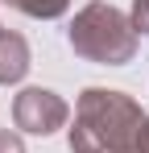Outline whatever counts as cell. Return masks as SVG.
<instances>
[{
  "instance_id": "obj_2",
  "label": "cell",
  "mask_w": 149,
  "mask_h": 153,
  "mask_svg": "<svg viewBox=\"0 0 149 153\" xmlns=\"http://www.w3.org/2000/svg\"><path fill=\"white\" fill-rule=\"evenodd\" d=\"M66 42L79 58L95 62V66H124L133 62L137 54V29H133V17L108 4V0H91L74 13L71 29H66Z\"/></svg>"
},
{
  "instance_id": "obj_4",
  "label": "cell",
  "mask_w": 149,
  "mask_h": 153,
  "mask_svg": "<svg viewBox=\"0 0 149 153\" xmlns=\"http://www.w3.org/2000/svg\"><path fill=\"white\" fill-rule=\"evenodd\" d=\"M33 66L29 58V42L13 29H0V83H21Z\"/></svg>"
},
{
  "instance_id": "obj_5",
  "label": "cell",
  "mask_w": 149,
  "mask_h": 153,
  "mask_svg": "<svg viewBox=\"0 0 149 153\" xmlns=\"http://www.w3.org/2000/svg\"><path fill=\"white\" fill-rule=\"evenodd\" d=\"M8 8H17L25 17H37V21H54L71 8V0H4Z\"/></svg>"
},
{
  "instance_id": "obj_6",
  "label": "cell",
  "mask_w": 149,
  "mask_h": 153,
  "mask_svg": "<svg viewBox=\"0 0 149 153\" xmlns=\"http://www.w3.org/2000/svg\"><path fill=\"white\" fill-rule=\"evenodd\" d=\"M116 153H149V116L133 128V132H128V141H124Z\"/></svg>"
},
{
  "instance_id": "obj_7",
  "label": "cell",
  "mask_w": 149,
  "mask_h": 153,
  "mask_svg": "<svg viewBox=\"0 0 149 153\" xmlns=\"http://www.w3.org/2000/svg\"><path fill=\"white\" fill-rule=\"evenodd\" d=\"M128 17H133V29H137V37H141V33L149 37V0H133V13H128Z\"/></svg>"
},
{
  "instance_id": "obj_1",
  "label": "cell",
  "mask_w": 149,
  "mask_h": 153,
  "mask_svg": "<svg viewBox=\"0 0 149 153\" xmlns=\"http://www.w3.org/2000/svg\"><path fill=\"white\" fill-rule=\"evenodd\" d=\"M141 120L145 112L128 91L87 87L74 103V128L66 137L71 153H116Z\"/></svg>"
},
{
  "instance_id": "obj_8",
  "label": "cell",
  "mask_w": 149,
  "mask_h": 153,
  "mask_svg": "<svg viewBox=\"0 0 149 153\" xmlns=\"http://www.w3.org/2000/svg\"><path fill=\"white\" fill-rule=\"evenodd\" d=\"M0 153H25V141L17 132H4V128H0Z\"/></svg>"
},
{
  "instance_id": "obj_3",
  "label": "cell",
  "mask_w": 149,
  "mask_h": 153,
  "mask_svg": "<svg viewBox=\"0 0 149 153\" xmlns=\"http://www.w3.org/2000/svg\"><path fill=\"white\" fill-rule=\"evenodd\" d=\"M13 120L21 132H33V137H50L71 120V103L62 100L58 91L50 87H25L21 95L13 100Z\"/></svg>"
}]
</instances>
